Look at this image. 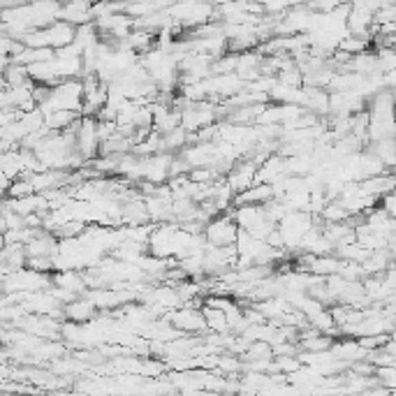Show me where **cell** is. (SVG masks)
<instances>
[{
	"label": "cell",
	"instance_id": "obj_1",
	"mask_svg": "<svg viewBox=\"0 0 396 396\" xmlns=\"http://www.w3.org/2000/svg\"><path fill=\"white\" fill-rule=\"evenodd\" d=\"M239 225L235 223V218L230 213H220L218 218H213L206 223L204 227V239L209 246H216V248H230V246H237L239 239Z\"/></svg>",
	"mask_w": 396,
	"mask_h": 396
},
{
	"label": "cell",
	"instance_id": "obj_3",
	"mask_svg": "<svg viewBox=\"0 0 396 396\" xmlns=\"http://www.w3.org/2000/svg\"><path fill=\"white\" fill-rule=\"evenodd\" d=\"M257 170H259V165L255 160L244 158V160H239L235 167H232V172L227 174L225 181H227V186L232 188V192L241 195L246 190H250V188L257 184Z\"/></svg>",
	"mask_w": 396,
	"mask_h": 396
},
{
	"label": "cell",
	"instance_id": "obj_4",
	"mask_svg": "<svg viewBox=\"0 0 396 396\" xmlns=\"http://www.w3.org/2000/svg\"><path fill=\"white\" fill-rule=\"evenodd\" d=\"M97 313H100V310H97V306L88 299V297H79L77 301L63 306L65 322H75V324H86L93 320Z\"/></svg>",
	"mask_w": 396,
	"mask_h": 396
},
{
	"label": "cell",
	"instance_id": "obj_8",
	"mask_svg": "<svg viewBox=\"0 0 396 396\" xmlns=\"http://www.w3.org/2000/svg\"><path fill=\"white\" fill-rule=\"evenodd\" d=\"M30 195H37L30 181L28 179H17L14 184H12L10 190L5 192V197H10V199H26V197H30Z\"/></svg>",
	"mask_w": 396,
	"mask_h": 396
},
{
	"label": "cell",
	"instance_id": "obj_6",
	"mask_svg": "<svg viewBox=\"0 0 396 396\" xmlns=\"http://www.w3.org/2000/svg\"><path fill=\"white\" fill-rule=\"evenodd\" d=\"M51 281H54V288L75 292V295L83 297L88 292L86 288V278H83V271H54L51 274Z\"/></svg>",
	"mask_w": 396,
	"mask_h": 396
},
{
	"label": "cell",
	"instance_id": "obj_2",
	"mask_svg": "<svg viewBox=\"0 0 396 396\" xmlns=\"http://www.w3.org/2000/svg\"><path fill=\"white\" fill-rule=\"evenodd\" d=\"M172 324L177 332H181L184 336H192V334H197V336H204L206 332V320H204V313L202 310H197V308H179V310H172L170 313V320H167Z\"/></svg>",
	"mask_w": 396,
	"mask_h": 396
},
{
	"label": "cell",
	"instance_id": "obj_5",
	"mask_svg": "<svg viewBox=\"0 0 396 396\" xmlns=\"http://www.w3.org/2000/svg\"><path fill=\"white\" fill-rule=\"evenodd\" d=\"M276 199L274 188L267 184H255L250 190H246L235 197V206H267Z\"/></svg>",
	"mask_w": 396,
	"mask_h": 396
},
{
	"label": "cell",
	"instance_id": "obj_7",
	"mask_svg": "<svg viewBox=\"0 0 396 396\" xmlns=\"http://www.w3.org/2000/svg\"><path fill=\"white\" fill-rule=\"evenodd\" d=\"M58 21H65V23L75 26V28H79V26L93 23V12H90V5H86V3H68V5H63Z\"/></svg>",
	"mask_w": 396,
	"mask_h": 396
},
{
	"label": "cell",
	"instance_id": "obj_9",
	"mask_svg": "<svg viewBox=\"0 0 396 396\" xmlns=\"http://www.w3.org/2000/svg\"><path fill=\"white\" fill-rule=\"evenodd\" d=\"M385 88L396 90V70H392V72L385 75Z\"/></svg>",
	"mask_w": 396,
	"mask_h": 396
}]
</instances>
